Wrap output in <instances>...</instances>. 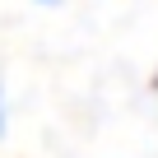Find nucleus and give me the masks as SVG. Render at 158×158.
<instances>
[{
	"mask_svg": "<svg viewBox=\"0 0 158 158\" xmlns=\"http://www.w3.org/2000/svg\"><path fill=\"white\" fill-rule=\"evenodd\" d=\"M0 130H5V102H0Z\"/></svg>",
	"mask_w": 158,
	"mask_h": 158,
	"instance_id": "1",
	"label": "nucleus"
}]
</instances>
